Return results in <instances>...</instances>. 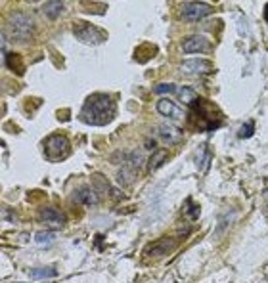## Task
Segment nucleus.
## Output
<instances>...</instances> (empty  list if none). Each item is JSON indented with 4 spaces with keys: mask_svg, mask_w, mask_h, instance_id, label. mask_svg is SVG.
I'll return each instance as SVG.
<instances>
[{
    "mask_svg": "<svg viewBox=\"0 0 268 283\" xmlns=\"http://www.w3.org/2000/svg\"><path fill=\"white\" fill-rule=\"evenodd\" d=\"M73 35L77 36L81 42H86V44H100V42L106 41L104 31H100L92 23H85V21H77L73 25Z\"/></svg>",
    "mask_w": 268,
    "mask_h": 283,
    "instance_id": "obj_4",
    "label": "nucleus"
},
{
    "mask_svg": "<svg viewBox=\"0 0 268 283\" xmlns=\"http://www.w3.org/2000/svg\"><path fill=\"white\" fill-rule=\"evenodd\" d=\"M177 241L175 239H170V237H163V239H157V241H151L148 243L146 247H144V255L148 256H163L170 253L173 249H175Z\"/></svg>",
    "mask_w": 268,
    "mask_h": 283,
    "instance_id": "obj_10",
    "label": "nucleus"
},
{
    "mask_svg": "<svg viewBox=\"0 0 268 283\" xmlns=\"http://www.w3.org/2000/svg\"><path fill=\"white\" fill-rule=\"evenodd\" d=\"M144 161H146V157H144V153L140 152V149H134V152H130L125 157V165L127 166H132V168H140L142 165H144Z\"/></svg>",
    "mask_w": 268,
    "mask_h": 283,
    "instance_id": "obj_17",
    "label": "nucleus"
},
{
    "mask_svg": "<svg viewBox=\"0 0 268 283\" xmlns=\"http://www.w3.org/2000/svg\"><path fill=\"white\" fill-rule=\"evenodd\" d=\"M177 90L178 88L173 83H163L154 86V92H156V94H173V92H177Z\"/></svg>",
    "mask_w": 268,
    "mask_h": 283,
    "instance_id": "obj_23",
    "label": "nucleus"
},
{
    "mask_svg": "<svg viewBox=\"0 0 268 283\" xmlns=\"http://www.w3.org/2000/svg\"><path fill=\"white\" fill-rule=\"evenodd\" d=\"M264 17H266V21H268V4H266V8H264Z\"/></svg>",
    "mask_w": 268,
    "mask_h": 283,
    "instance_id": "obj_25",
    "label": "nucleus"
},
{
    "mask_svg": "<svg viewBox=\"0 0 268 283\" xmlns=\"http://www.w3.org/2000/svg\"><path fill=\"white\" fill-rule=\"evenodd\" d=\"M134 178H136V168H132V166H121L119 173H117V182H119L123 187H128L130 184L134 182Z\"/></svg>",
    "mask_w": 268,
    "mask_h": 283,
    "instance_id": "obj_14",
    "label": "nucleus"
},
{
    "mask_svg": "<svg viewBox=\"0 0 268 283\" xmlns=\"http://www.w3.org/2000/svg\"><path fill=\"white\" fill-rule=\"evenodd\" d=\"M94 186L98 187V194H106V192H111V186H109V182L104 178V174H94Z\"/></svg>",
    "mask_w": 268,
    "mask_h": 283,
    "instance_id": "obj_19",
    "label": "nucleus"
},
{
    "mask_svg": "<svg viewBox=\"0 0 268 283\" xmlns=\"http://www.w3.org/2000/svg\"><path fill=\"white\" fill-rule=\"evenodd\" d=\"M157 113L165 119H182L184 117V109L178 107L173 100H167V98H161L156 105Z\"/></svg>",
    "mask_w": 268,
    "mask_h": 283,
    "instance_id": "obj_11",
    "label": "nucleus"
},
{
    "mask_svg": "<svg viewBox=\"0 0 268 283\" xmlns=\"http://www.w3.org/2000/svg\"><path fill=\"white\" fill-rule=\"evenodd\" d=\"M2 62H4L6 67L14 69V73H17V75H22L23 73V65H22V58H20V54H10V58H4Z\"/></svg>",
    "mask_w": 268,
    "mask_h": 283,
    "instance_id": "obj_18",
    "label": "nucleus"
},
{
    "mask_svg": "<svg viewBox=\"0 0 268 283\" xmlns=\"http://www.w3.org/2000/svg\"><path fill=\"white\" fill-rule=\"evenodd\" d=\"M165 159H167V152L156 149V152L151 153V157L148 159V173H156L157 168L165 163Z\"/></svg>",
    "mask_w": 268,
    "mask_h": 283,
    "instance_id": "obj_16",
    "label": "nucleus"
},
{
    "mask_svg": "<svg viewBox=\"0 0 268 283\" xmlns=\"http://www.w3.org/2000/svg\"><path fill=\"white\" fill-rule=\"evenodd\" d=\"M35 241L39 245H50V243L54 241V232H39L35 235Z\"/></svg>",
    "mask_w": 268,
    "mask_h": 283,
    "instance_id": "obj_22",
    "label": "nucleus"
},
{
    "mask_svg": "<svg viewBox=\"0 0 268 283\" xmlns=\"http://www.w3.org/2000/svg\"><path fill=\"white\" fill-rule=\"evenodd\" d=\"M211 62L207 60H199V58H194V60H184L180 63V69L184 73H190V75H201V73H209L211 71Z\"/></svg>",
    "mask_w": 268,
    "mask_h": 283,
    "instance_id": "obj_12",
    "label": "nucleus"
},
{
    "mask_svg": "<svg viewBox=\"0 0 268 283\" xmlns=\"http://www.w3.org/2000/svg\"><path fill=\"white\" fill-rule=\"evenodd\" d=\"M117 113V105L109 94H92L86 98L83 111H81V121L92 126H104L111 123Z\"/></svg>",
    "mask_w": 268,
    "mask_h": 283,
    "instance_id": "obj_1",
    "label": "nucleus"
},
{
    "mask_svg": "<svg viewBox=\"0 0 268 283\" xmlns=\"http://www.w3.org/2000/svg\"><path fill=\"white\" fill-rule=\"evenodd\" d=\"M213 14V8L209 4H205V2H186L182 4L180 8V17L184 21H199L207 17V15Z\"/></svg>",
    "mask_w": 268,
    "mask_h": 283,
    "instance_id": "obj_5",
    "label": "nucleus"
},
{
    "mask_svg": "<svg viewBox=\"0 0 268 283\" xmlns=\"http://www.w3.org/2000/svg\"><path fill=\"white\" fill-rule=\"evenodd\" d=\"M8 27H10L12 41L15 42H25L35 35V21L25 12H12L8 20Z\"/></svg>",
    "mask_w": 268,
    "mask_h": 283,
    "instance_id": "obj_2",
    "label": "nucleus"
},
{
    "mask_svg": "<svg viewBox=\"0 0 268 283\" xmlns=\"http://www.w3.org/2000/svg\"><path fill=\"white\" fill-rule=\"evenodd\" d=\"M69 153V140L64 134H52L44 140V157L48 161H60Z\"/></svg>",
    "mask_w": 268,
    "mask_h": 283,
    "instance_id": "obj_3",
    "label": "nucleus"
},
{
    "mask_svg": "<svg viewBox=\"0 0 268 283\" xmlns=\"http://www.w3.org/2000/svg\"><path fill=\"white\" fill-rule=\"evenodd\" d=\"M71 201L77 205H83V207H94L100 203V194L90 186H81L73 192Z\"/></svg>",
    "mask_w": 268,
    "mask_h": 283,
    "instance_id": "obj_7",
    "label": "nucleus"
},
{
    "mask_svg": "<svg viewBox=\"0 0 268 283\" xmlns=\"http://www.w3.org/2000/svg\"><path fill=\"white\" fill-rule=\"evenodd\" d=\"M157 140L165 145H175L182 140V130L175 124H159L156 128Z\"/></svg>",
    "mask_w": 268,
    "mask_h": 283,
    "instance_id": "obj_9",
    "label": "nucleus"
},
{
    "mask_svg": "<svg viewBox=\"0 0 268 283\" xmlns=\"http://www.w3.org/2000/svg\"><path fill=\"white\" fill-rule=\"evenodd\" d=\"M64 6H65L64 2H56V0H54V2H44L41 8H43V14L46 15L48 20H56V17L62 15Z\"/></svg>",
    "mask_w": 268,
    "mask_h": 283,
    "instance_id": "obj_13",
    "label": "nucleus"
},
{
    "mask_svg": "<svg viewBox=\"0 0 268 283\" xmlns=\"http://www.w3.org/2000/svg\"><path fill=\"white\" fill-rule=\"evenodd\" d=\"M144 147H146V149H151V152H154V149H156V142H154V140H146V144H144Z\"/></svg>",
    "mask_w": 268,
    "mask_h": 283,
    "instance_id": "obj_24",
    "label": "nucleus"
},
{
    "mask_svg": "<svg viewBox=\"0 0 268 283\" xmlns=\"http://www.w3.org/2000/svg\"><path fill=\"white\" fill-rule=\"evenodd\" d=\"M58 272L56 268H41V270H31V277H35V279H39V277H56Z\"/></svg>",
    "mask_w": 268,
    "mask_h": 283,
    "instance_id": "obj_20",
    "label": "nucleus"
},
{
    "mask_svg": "<svg viewBox=\"0 0 268 283\" xmlns=\"http://www.w3.org/2000/svg\"><path fill=\"white\" fill-rule=\"evenodd\" d=\"M178 94V100H182V104H188V105H194L196 102H198V92L192 88V86H180V88L177 90Z\"/></svg>",
    "mask_w": 268,
    "mask_h": 283,
    "instance_id": "obj_15",
    "label": "nucleus"
},
{
    "mask_svg": "<svg viewBox=\"0 0 268 283\" xmlns=\"http://www.w3.org/2000/svg\"><path fill=\"white\" fill-rule=\"evenodd\" d=\"M211 50L213 44L203 35H190L182 41L184 54H203V52H211Z\"/></svg>",
    "mask_w": 268,
    "mask_h": 283,
    "instance_id": "obj_6",
    "label": "nucleus"
},
{
    "mask_svg": "<svg viewBox=\"0 0 268 283\" xmlns=\"http://www.w3.org/2000/svg\"><path fill=\"white\" fill-rule=\"evenodd\" d=\"M253 134H255V123H253V121H247V123L240 128V132H238V136H240L241 140L251 138Z\"/></svg>",
    "mask_w": 268,
    "mask_h": 283,
    "instance_id": "obj_21",
    "label": "nucleus"
},
{
    "mask_svg": "<svg viewBox=\"0 0 268 283\" xmlns=\"http://www.w3.org/2000/svg\"><path fill=\"white\" fill-rule=\"evenodd\" d=\"M39 216H41V220H43L46 226H50V228H64L65 222H67V216H65L64 211H60V209L56 207H43L41 213H39Z\"/></svg>",
    "mask_w": 268,
    "mask_h": 283,
    "instance_id": "obj_8",
    "label": "nucleus"
}]
</instances>
